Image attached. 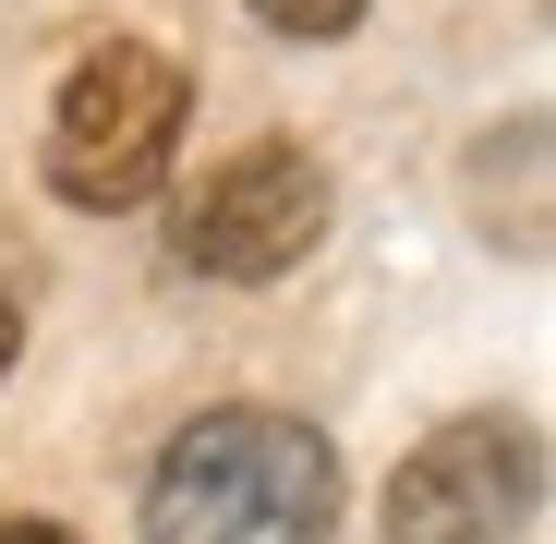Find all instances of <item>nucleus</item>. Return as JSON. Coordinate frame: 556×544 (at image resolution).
Instances as JSON below:
<instances>
[{
	"label": "nucleus",
	"instance_id": "1",
	"mask_svg": "<svg viewBox=\"0 0 556 544\" xmlns=\"http://www.w3.org/2000/svg\"><path fill=\"white\" fill-rule=\"evenodd\" d=\"M339 460L291 412H206L146 484V544H327Z\"/></svg>",
	"mask_w": 556,
	"mask_h": 544
},
{
	"label": "nucleus",
	"instance_id": "2",
	"mask_svg": "<svg viewBox=\"0 0 556 544\" xmlns=\"http://www.w3.org/2000/svg\"><path fill=\"white\" fill-rule=\"evenodd\" d=\"M181 110H194V73H181L157 37H98L61 98H49V194L61 206H146L169 181V146H181Z\"/></svg>",
	"mask_w": 556,
	"mask_h": 544
},
{
	"label": "nucleus",
	"instance_id": "3",
	"mask_svg": "<svg viewBox=\"0 0 556 544\" xmlns=\"http://www.w3.org/2000/svg\"><path fill=\"white\" fill-rule=\"evenodd\" d=\"M169 242H181L194 279H291L327 242V169L291 134H254V146H230L194 194H181Z\"/></svg>",
	"mask_w": 556,
	"mask_h": 544
},
{
	"label": "nucleus",
	"instance_id": "4",
	"mask_svg": "<svg viewBox=\"0 0 556 544\" xmlns=\"http://www.w3.org/2000/svg\"><path fill=\"white\" fill-rule=\"evenodd\" d=\"M544 496V447L532 423L508 412H472V423H447L424 435L412 460L388 472V544H508Z\"/></svg>",
	"mask_w": 556,
	"mask_h": 544
},
{
	"label": "nucleus",
	"instance_id": "5",
	"mask_svg": "<svg viewBox=\"0 0 556 544\" xmlns=\"http://www.w3.org/2000/svg\"><path fill=\"white\" fill-rule=\"evenodd\" d=\"M254 13H266L278 37H339V25L363 13V0H254Z\"/></svg>",
	"mask_w": 556,
	"mask_h": 544
},
{
	"label": "nucleus",
	"instance_id": "6",
	"mask_svg": "<svg viewBox=\"0 0 556 544\" xmlns=\"http://www.w3.org/2000/svg\"><path fill=\"white\" fill-rule=\"evenodd\" d=\"M0 544H73L61 520H0Z\"/></svg>",
	"mask_w": 556,
	"mask_h": 544
},
{
	"label": "nucleus",
	"instance_id": "7",
	"mask_svg": "<svg viewBox=\"0 0 556 544\" xmlns=\"http://www.w3.org/2000/svg\"><path fill=\"white\" fill-rule=\"evenodd\" d=\"M13 351H25V315H13V303H0V376H13Z\"/></svg>",
	"mask_w": 556,
	"mask_h": 544
}]
</instances>
